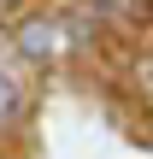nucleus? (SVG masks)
<instances>
[{
    "label": "nucleus",
    "mask_w": 153,
    "mask_h": 159,
    "mask_svg": "<svg viewBox=\"0 0 153 159\" xmlns=\"http://www.w3.org/2000/svg\"><path fill=\"white\" fill-rule=\"evenodd\" d=\"M106 12L124 30H153V0H106Z\"/></svg>",
    "instance_id": "1"
}]
</instances>
